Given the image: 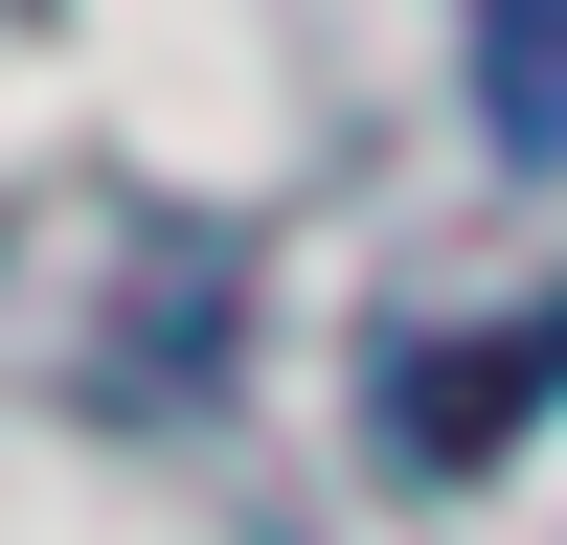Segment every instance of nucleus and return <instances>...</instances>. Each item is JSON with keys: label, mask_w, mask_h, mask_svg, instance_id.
Instances as JSON below:
<instances>
[{"label": "nucleus", "mask_w": 567, "mask_h": 545, "mask_svg": "<svg viewBox=\"0 0 567 545\" xmlns=\"http://www.w3.org/2000/svg\"><path fill=\"white\" fill-rule=\"evenodd\" d=\"M567 387V296H499V341H409L386 363V454H432V477H477L499 432Z\"/></svg>", "instance_id": "obj_1"}, {"label": "nucleus", "mask_w": 567, "mask_h": 545, "mask_svg": "<svg viewBox=\"0 0 567 545\" xmlns=\"http://www.w3.org/2000/svg\"><path fill=\"white\" fill-rule=\"evenodd\" d=\"M454 23H477V136L567 160V0H454Z\"/></svg>", "instance_id": "obj_2"}]
</instances>
